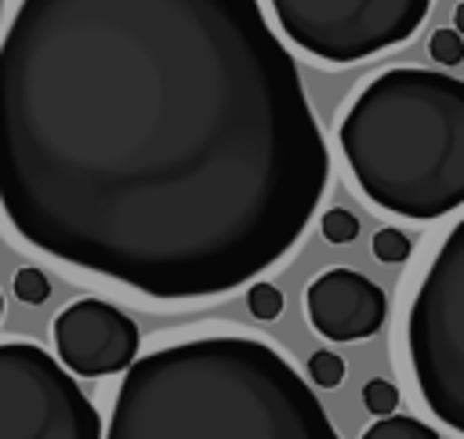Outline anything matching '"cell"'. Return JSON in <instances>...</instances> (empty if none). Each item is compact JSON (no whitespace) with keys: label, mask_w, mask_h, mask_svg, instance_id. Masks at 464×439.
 <instances>
[{"label":"cell","mask_w":464,"mask_h":439,"mask_svg":"<svg viewBox=\"0 0 464 439\" xmlns=\"http://www.w3.org/2000/svg\"><path fill=\"white\" fill-rule=\"evenodd\" d=\"M453 25H457V33L464 36V0L457 4V11H453Z\"/></svg>","instance_id":"obj_17"},{"label":"cell","mask_w":464,"mask_h":439,"mask_svg":"<svg viewBox=\"0 0 464 439\" xmlns=\"http://www.w3.org/2000/svg\"><path fill=\"white\" fill-rule=\"evenodd\" d=\"M138 323L102 298H80L54 316L58 363L80 377H109L138 359Z\"/></svg>","instance_id":"obj_7"},{"label":"cell","mask_w":464,"mask_h":439,"mask_svg":"<svg viewBox=\"0 0 464 439\" xmlns=\"http://www.w3.org/2000/svg\"><path fill=\"white\" fill-rule=\"evenodd\" d=\"M279 29L308 54L348 65L410 40L431 0H268Z\"/></svg>","instance_id":"obj_6"},{"label":"cell","mask_w":464,"mask_h":439,"mask_svg":"<svg viewBox=\"0 0 464 439\" xmlns=\"http://www.w3.org/2000/svg\"><path fill=\"white\" fill-rule=\"evenodd\" d=\"M362 406L370 414H377V417H392L395 406H399V388L392 381H384V377H373V381L362 385Z\"/></svg>","instance_id":"obj_14"},{"label":"cell","mask_w":464,"mask_h":439,"mask_svg":"<svg viewBox=\"0 0 464 439\" xmlns=\"http://www.w3.org/2000/svg\"><path fill=\"white\" fill-rule=\"evenodd\" d=\"M435 65H460L464 62V36L457 29H435L428 40Z\"/></svg>","instance_id":"obj_15"},{"label":"cell","mask_w":464,"mask_h":439,"mask_svg":"<svg viewBox=\"0 0 464 439\" xmlns=\"http://www.w3.org/2000/svg\"><path fill=\"white\" fill-rule=\"evenodd\" d=\"M337 141L355 185L381 210L435 221L464 207V80L388 69L355 94Z\"/></svg>","instance_id":"obj_3"},{"label":"cell","mask_w":464,"mask_h":439,"mask_svg":"<svg viewBox=\"0 0 464 439\" xmlns=\"http://www.w3.org/2000/svg\"><path fill=\"white\" fill-rule=\"evenodd\" d=\"M373 258L384 261V265L406 261V258H410V236H406L402 229H392V225L377 229V232H373Z\"/></svg>","instance_id":"obj_11"},{"label":"cell","mask_w":464,"mask_h":439,"mask_svg":"<svg viewBox=\"0 0 464 439\" xmlns=\"http://www.w3.org/2000/svg\"><path fill=\"white\" fill-rule=\"evenodd\" d=\"M330 181L257 0H22L0 40V210L36 250L156 301L279 265Z\"/></svg>","instance_id":"obj_1"},{"label":"cell","mask_w":464,"mask_h":439,"mask_svg":"<svg viewBox=\"0 0 464 439\" xmlns=\"http://www.w3.org/2000/svg\"><path fill=\"white\" fill-rule=\"evenodd\" d=\"M246 305H250V316H257V319H276V316L283 312V294H279V287H272V283H254V287L246 290Z\"/></svg>","instance_id":"obj_16"},{"label":"cell","mask_w":464,"mask_h":439,"mask_svg":"<svg viewBox=\"0 0 464 439\" xmlns=\"http://www.w3.org/2000/svg\"><path fill=\"white\" fill-rule=\"evenodd\" d=\"M406 352L424 406L464 435V221L435 250L406 312Z\"/></svg>","instance_id":"obj_4"},{"label":"cell","mask_w":464,"mask_h":439,"mask_svg":"<svg viewBox=\"0 0 464 439\" xmlns=\"http://www.w3.org/2000/svg\"><path fill=\"white\" fill-rule=\"evenodd\" d=\"M0 316H4V298H0Z\"/></svg>","instance_id":"obj_18"},{"label":"cell","mask_w":464,"mask_h":439,"mask_svg":"<svg viewBox=\"0 0 464 439\" xmlns=\"http://www.w3.org/2000/svg\"><path fill=\"white\" fill-rule=\"evenodd\" d=\"M105 439H341L268 341L214 334L130 363Z\"/></svg>","instance_id":"obj_2"},{"label":"cell","mask_w":464,"mask_h":439,"mask_svg":"<svg viewBox=\"0 0 464 439\" xmlns=\"http://www.w3.org/2000/svg\"><path fill=\"white\" fill-rule=\"evenodd\" d=\"M0 439H102V417L51 352L33 341H4Z\"/></svg>","instance_id":"obj_5"},{"label":"cell","mask_w":464,"mask_h":439,"mask_svg":"<svg viewBox=\"0 0 464 439\" xmlns=\"http://www.w3.org/2000/svg\"><path fill=\"white\" fill-rule=\"evenodd\" d=\"M308 374L319 388H337L344 381V359L330 348H319V352L308 356Z\"/></svg>","instance_id":"obj_12"},{"label":"cell","mask_w":464,"mask_h":439,"mask_svg":"<svg viewBox=\"0 0 464 439\" xmlns=\"http://www.w3.org/2000/svg\"><path fill=\"white\" fill-rule=\"evenodd\" d=\"M304 312L315 334L348 345L373 337L384 327L388 298L384 290L355 268H326L304 290Z\"/></svg>","instance_id":"obj_8"},{"label":"cell","mask_w":464,"mask_h":439,"mask_svg":"<svg viewBox=\"0 0 464 439\" xmlns=\"http://www.w3.org/2000/svg\"><path fill=\"white\" fill-rule=\"evenodd\" d=\"M11 287H14V298H18V301H25V305H44V301H47V294H51L47 276H44L40 268H33V265L18 268V272H14V279H11Z\"/></svg>","instance_id":"obj_13"},{"label":"cell","mask_w":464,"mask_h":439,"mask_svg":"<svg viewBox=\"0 0 464 439\" xmlns=\"http://www.w3.org/2000/svg\"><path fill=\"white\" fill-rule=\"evenodd\" d=\"M0 15H4V0H0Z\"/></svg>","instance_id":"obj_19"},{"label":"cell","mask_w":464,"mask_h":439,"mask_svg":"<svg viewBox=\"0 0 464 439\" xmlns=\"http://www.w3.org/2000/svg\"><path fill=\"white\" fill-rule=\"evenodd\" d=\"M362 439H439V432L420 421V417H410V414H392V417H377Z\"/></svg>","instance_id":"obj_9"},{"label":"cell","mask_w":464,"mask_h":439,"mask_svg":"<svg viewBox=\"0 0 464 439\" xmlns=\"http://www.w3.org/2000/svg\"><path fill=\"white\" fill-rule=\"evenodd\" d=\"M319 232H323L326 243H337V247L341 243H352L359 236V218L352 210H344V207H330L319 218Z\"/></svg>","instance_id":"obj_10"}]
</instances>
